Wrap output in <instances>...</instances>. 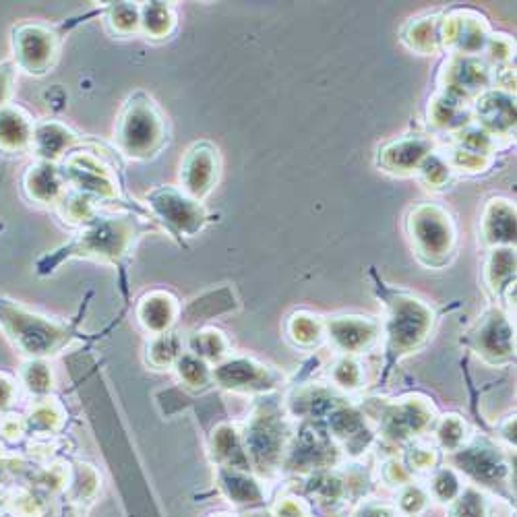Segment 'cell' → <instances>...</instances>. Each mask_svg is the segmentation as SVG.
<instances>
[{
    "label": "cell",
    "instance_id": "5",
    "mask_svg": "<svg viewBox=\"0 0 517 517\" xmlns=\"http://www.w3.org/2000/svg\"><path fill=\"white\" fill-rule=\"evenodd\" d=\"M13 393H15L13 383L9 379H5V377H0V410L11 404Z\"/></svg>",
    "mask_w": 517,
    "mask_h": 517
},
{
    "label": "cell",
    "instance_id": "2",
    "mask_svg": "<svg viewBox=\"0 0 517 517\" xmlns=\"http://www.w3.org/2000/svg\"><path fill=\"white\" fill-rule=\"evenodd\" d=\"M13 63L29 75H42L52 65L54 36L38 23H21L13 27Z\"/></svg>",
    "mask_w": 517,
    "mask_h": 517
},
{
    "label": "cell",
    "instance_id": "3",
    "mask_svg": "<svg viewBox=\"0 0 517 517\" xmlns=\"http://www.w3.org/2000/svg\"><path fill=\"white\" fill-rule=\"evenodd\" d=\"M34 123L15 106L0 108V151L5 154H21L25 149H32Z\"/></svg>",
    "mask_w": 517,
    "mask_h": 517
},
{
    "label": "cell",
    "instance_id": "4",
    "mask_svg": "<svg viewBox=\"0 0 517 517\" xmlns=\"http://www.w3.org/2000/svg\"><path fill=\"white\" fill-rule=\"evenodd\" d=\"M15 77H17V67H15L13 60L0 63V108H5V106L11 104Z\"/></svg>",
    "mask_w": 517,
    "mask_h": 517
},
{
    "label": "cell",
    "instance_id": "6",
    "mask_svg": "<svg viewBox=\"0 0 517 517\" xmlns=\"http://www.w3.org/2000/svg\"><path fill=\"white\" fill-rule=\"evenodd\" d=\"M0 230H3V224H0Z\"/></svg>",
    "mask_w": 517,
    "mask_h": 517
},
{
    "label": "cell",
    "instance_id": "1",
    "mask_svg": "<svg viewBox=\"0 0 517 517\" xmlns=\"http://www.w3.org/2000/svg\"><path fill=\"white\" fill-rule=\"evenodd\" d=\"M0 327L23 354L46 358L69 342V327L23 309L21 304L0 298Z\"/></svg>",
    "mask_w": 517,
    "mask_h": 517
}]
</instances>
